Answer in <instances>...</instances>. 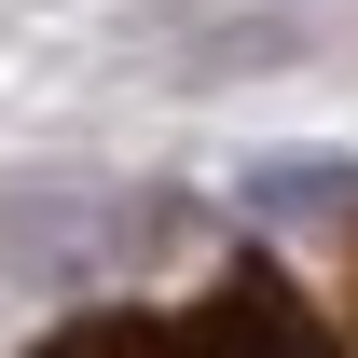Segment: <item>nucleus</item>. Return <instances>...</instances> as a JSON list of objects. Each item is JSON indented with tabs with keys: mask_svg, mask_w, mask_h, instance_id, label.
I'll use <instances>...</instances> for the list:
<instances>
[{
	"mask_svg": "<svg viewBox=\"0 0 358 358\" xmlns=\"http://www.w3.org/2000/svg\"><path fill=\"white\" fill-rule=\"evenodd\" d=\"M28 358H345L317 331V303L275 262H221L193 303H96L69 331H42Z\"/></svg>",
	"mask_w": 358,
	"mask_h": 358,
	"instance_id": "1",
	"label": "nucleus"
},
{
	"mask_svg": "<svg viewBox=\"0 0 358 358\" xmlns=\"http://www.w3.org/2000/svg\"><path fill=\"white\" fill-rule=\"evenodd\" d=\"M248 207H275V221H303V207H358V166H262Z\"/></svg>",
	"mask_w": 358,
	"mask_h": 358,
	"instance_id": "2",
	"label": "nucleus"
}]
</instances>
